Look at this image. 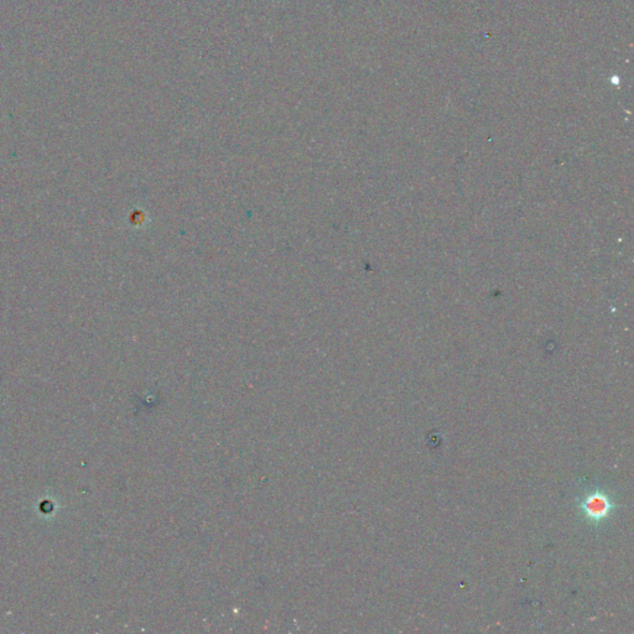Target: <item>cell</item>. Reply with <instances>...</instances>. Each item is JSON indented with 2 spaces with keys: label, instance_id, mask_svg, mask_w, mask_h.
I'll return each mask as SVG.
<instances>
[{
  "label": "cell",
  "instance_id": "obj_1",
  "mask_svg": "<svg viewBox=\"0 0 634 634\" xmlns=\"http://www.w3.org/2000/svg\"><path fill=\"white\" fill-rule=\"evenodd\" d=\"M613 502L610 495H606L602 490H592L589 495L584 497L580 503L584 515L592 523H600L602 520L610 517L613 510Z\"/></svg>",
  "mask_w": 634,
  "mask_h": 634
}]
</instances>
